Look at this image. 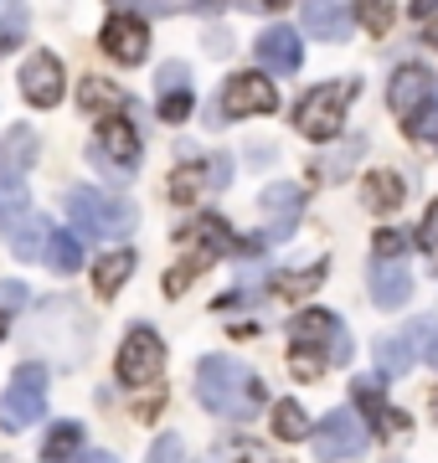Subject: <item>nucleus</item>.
Returning <instances> with one entry per match:
<instances>
[{"label":"nucleus","instance_id":"1","mask_svg":"<svg viewBox=\"0 0 438 463\" xmlns=\"http://www.w3.org/2000/svg\"><path fill=\"white\" fill-rule=\"evenodd\" d=\"M196 402H202L212 417H227V422H253L258 407H263V381L237 361V355H206L196 365Z\"/></svg>","mask_w":438,"mask_h":463},{"label":"nucleus","instance_id":"2","mask_svg":"<svg viewBox=\"0 0 438 463\" xmlns=\"http://www.w3.org/2000/svg\"><path fill=\"white\" fill-rule=\"evenodd\" d=\"M289 365L300 381H315L325 365H351V335L330 309H304L289 325Z\"/></svg>","mask_w":438,"mask_h":463},{"label":"nucleus","instance_id":"3","mask_svg":"<svg viewBox=\"0 0 438 463\" xmlns=\"http://www.w3.org/2000/svg\"><path fill=\"white\" fill-rule=\"evenodd\" d=\"M88 335H93V325H88V315L72 304V298H47V304L36 309V319H32V350L47 355V361H57V365L83 361Z\"/></svg>","mask_w":438,"mask_h":463},{"label":"nucleus","instance_id":"4","mask_svg":"<svg viewBox=\"0 0 438 463\" xmlns=\"http://www.w3.org/2000/svg\"><path fill=\"white\" fill-rule=\"evenodd\" d=\"M68 222L78 227V237H99V242H114V237H129L139 222L135 201L124 196H109V191H93V185H72L68 196Z\"/></svg>","mask_w":438,"mask_h":463},{"label":"nucleus","instance_id":"5","mask_svg":"<svg viewBox=\"0 0 438 463\" xmlns=\"http://www.w3.org/2000/svg\"><path fill=\"white\" fill-rule=\"evenodd\" d=\"M88 160H93V170H103L109 181H129L139 165V134L135 124L124 114H109L99 124V139L88 145Z\"/></svg>","mask_w":438,"mask_h":463},{"label":"nucleus","instance_id":"6","mask_svg":"<svg viewBox=\"0 0 438 463\" xmlns=\"http://www.w3.org/2000/svg\"><path fill=\"white\" fill-rule=\"evenodd\" d=\"M356 83H320L309 88L300 99V109H294V129L304 134V139H336L340 134V118H346V103H351Z\"/></svg>","mask_w":438,"mask_h":463},{"label":"nucleus","instance_id":"7","mask_svg":"<svg viewBox=\"0 0 438 463\" xmlns=\"http://www.w3.org/2000/svg\"><path fill=\"white\" fill-rule=\"evenodd\" d=\"M47 412V371L42 365H21L11 386H5V397H0V428L5 432H26L42 422Z\"/></svg>","mask_w":438,"mask_h":463},{"label":"nucleus","instance_id":"8","mask_svg":"<svg viewBox=\"0 0 438 463\" xmlns=\"http://www.w3.org/2000/svg\"><path fill=\"white\" fill-rule=\"evenodd\" d=\"M114 371H119L124 386H150V381H160V371H166V345H160V335H155L150 325H135V330L124 335V345H119Z\"/></svg>","mask_w":438,"mask_h":463},{"label":"nucleus","instance_id":"9","mask_svg":"<svg viewBox=\"0 0 438 463\" xmlns=\"http://www.w3.org/2000/svg\"><path fill=\"white\" fill-rule=\"evenodd\" d=\"M309 438H315V458H320V463L361 458V453H367V443H371V432L361 428V417H356L351 407H336L320 428L309 432Z\"/></svg>","mask_w":438,"mask_h":463},{"label":"nucleus","instance_id":"10","mask_svg":"<svg viewBox=\"0 0 438 463\" xmlns=\"http://www.w3.org/2000/svg\"><path fill=\"white\" fill-rule=\"evenodd\" d=\"M279 93H273L269 72H237L233 83L222 88V114L227 118H253V114H273Z\"/></svg>","mask_w":438,"mask_h":463},{"label":"nucleus","instance_id":"11","mask_svg":"<svg viewBox=\"0 0 438 463\" xmlns=\"http://www.w3.org/2000/svg\"><path fill=\"white\" fill-rule=\"evenodd\" d=\"M433 99H438V88H433V78H428L418 62H407V67H397V72H392L387 103H392V114L403 118V124H407L413 114H423V109H428Z\"/></svg>","mask_w":438,"mask_h":463},{"label":"nucleus","instance_id":"12","mask_svg":"<svg viewBox=\"0 0 438 463\" xmlns=\"http://www.w3.org/2000/svg\"><path fill=\"white\" fill-rule=\"evenodd\" d=\"M103 52L124 67L145 62V57H150V26L139 16H129V11H119V16H109V26H103Z\"/></svg>","mask_w":438,"mask_h":463},{"label":"nucleus","instance_id":"13","mask_svg":"<svg viewBox=\"0 0 438 463\" xmlns=\"http://www.w3.org/2000/svg\"><path fill=\"white\" fill-rule=\"evenodd\" d=\"M21 93L36 109H57V99H62V62L52 52H32L21 62Z\"/></svg>","mask_w":438,"mask_h":463},{"label":"nucleus","instance_id":"14","mask_svg":"<svg viewBox=\"0 0 438 463\" xmlns=\"http://www.w3.org/2000/svg\"><path fill=\"white\" fill-rule=\"evenodd\" d=\"M253 52H258V62L269 67V72H279V78H294L304 62V42L294 26H269V32L258 36Z\"/></svg>","mask_w":438,"mask_h":463},{"label":"nucleus","instance_id":"15","mask_svg":"<svg viewBox=\"0 0 438 463\" xmlns=\"http://www.w3.org/2000/svg\"><path fill=\"white\" fill-rule=\"evenodd\" d=\"M367 288L371 298H376V309H403L407 298H413V273H407V263H397V258H376L367 273Z\"/></svg>","mask_w":438,"mask_h":463},{"label":"nucleus","instance_id":"16","mask_svg":"<svg viewBox=\"0 0 438 463\" xmlns=\"http://www.w3.org/2000/svg\"><path fill=\"white\" fill-rule=\"evenodd\" d=\"M181 242L186 248H196L191 252V263H212V258H227V252L237 248V237L227 232V222L222 216H196L191 227H181Z\"/></svg>","mask_w":438,"mask_h":463},{"label":"nucleus","instance_id":"17","mask_svg":"<svg viewBox=\"0 0 438 463\" xmlns=\"http://www.w3.org/2000/svg\"><path fill=\"white\" fill-rule=\"evenodd\" d=\"M304 32L315 36V42H346L351 36L346 0H304Z\"/></svg>","mask_w":438,"mask_h":463},{"label":"nucleus","instance_id":"18","mask_svg":"<svg viewBox=\"0 0 438 463\" xmlns=\"http://www.w3.org/2000/svg\"><path fill=\"white\" fill-rule=\"evenodd\" d=\"M36 155H42V134L16 124V129H5L0 139V175H26L36 165Z\"/></svg>","mask_w":438,"mask_h":463},{"label":"nucleus","instance_id":"19","mask_svg":"<svg viewBox=\"0 0 438 463\" xmlns=\"http://www.w3.org/2000/svg\"><path fill=\"white\" fill-rule=\"evenodd\" d=\"M300 206H304L300 185H289V181H273L269 191H263V212L273 216V222H269V237H273V242L294 232V216H300Z\"/></svg>","mask_w":438,"mask_h":463},{"label":"nucleus","instance_id":"20","mask_svg":"<svg viewBox=\"0 0 438 463\" xmlns=\"http://www.w3.org/2000/svg\"><path fill=\"white\" fill-rule=\"evenodd\" d=\"M5 242H11V252H16L21 263H47V242H52V227L47 222H42V216H26V222H21L16 232H11V237H5Z\"/></svg>","mask_w":438,"mask_h":463},{"label":"nucleus","instance_id":"21","mask_svg":"<svg viewBox=\"0 0 438 463\" xmlns=\"http://www.w3.org/2000/svg\"><path fill=\"white\" fill-rule=\"evenodd\" d=\"M32 216V196H26V175H0V232L11 237Z\"/></svg>","mask_w":438,"mask_h":463},{"label":"nucleus","instance_id":"22","mask_svg":"<svg viewBox=\"0 0 438 463\" xmlns=\"http://www.w3.org/2000/svg\"><path fill=\"white\" fill-rule=\"evenodd\" d=\"M403 196H407V185H403V175H392V170H376V175L361 181V201H367L371 212H397Z\"/></svg>","mask_w":438,"mask_h":463},{"label":"nucleus","instance_id":"23","mask_svg":"<svg viewBox=\"0 0 438 463\" xmlns=\"http://www.w3.org/2000/svg\"><path fill=\"white\" fill-rule=\"evenodd\" d=\"M129 273H135V252L119 248V252H103L99 268H93V288H99L103 298H114L124 283H129Z\"/></svg>","mask_w":438,"mask_h":463},{"label":"nucleus","instance_id":"24","mask_svg":"<svg viewBox=\"0 0 438 463\" xmlns=\"http://www.w3.org/2000/svg\"><path fill=\"white\" fill-rule=\"evenodd\" d=\"M356 407H361L371 422H382L387 432H403V428H407V412H392L387 402H382V386H376L371 376H367V381H356Z\"/></svg>","mask_w":438,"mask_h":463},{"label":"nucleus","instance_id":"25","mask_svg":"<svg viewBox=\"0 0 438 463\" xmlns=\"http://www.w3.org/2000/svg\"><path fill=\"white\" fill-rule=\"evenodd\" d=\"M47 268H52V273H78V268H83V237H78V232L52 227V242H47Z\"/></svg>","mask_w":438,"mask_h":463},{"label":"nucleus","instance_id":"26","mask_svg":"<svg viewBox=\"0 0 438 463\" xmlns=\"http://www.w3.org/2000/svg\"><path fill=\"white\" fill-rule=\"evenodd\" d=\"M309 417H304L300 402H279L273 407V438H284V443H300V438H309Z\"/></svg>","mask_w":438,"mask_h":463},{"label":"nucleus","instance_id":"27","mask_svg":"<svg viewBox=\"0 0 438 463\" xmlns=\"http://www.w3.org/2000/svg\"><path fill=\"white\" fill-rule=\"evenodd\" d=\"M78 448H83V422H57V428L47 432L42 458H47V463H62V458H72Z\"/></svg>","mask_w":438,"mask_h":463},{"label":"nucleus","instance_id":"28","mask_svg":"<svg viewBox=\"0 0 438 463\" xmlns=\"http://www.w3.org/2000/svg\"><path fill=\"white\" fill-rule=\"evenodd\" d=\"M320 283H325V263H309L304 273H279V279H273V294L279 298H304V294H315Z\"/></svg>","mask_w":438,"mask_h":463},{"label":"nucleus","instance_id":"29","mask_svg":"<svg viewBox=\"0 0 438 463\" xmlns=\"http://www.w3.org/2000/svg\"><path fill=\"white\" fill-rule=\"evenodd\" d=\"M206 175H212V165H181L176 175H170V201H181V206L186 201H196L206 185H212Z\"/></svg>","mask_w":438,"mask_h":463},{"label":"nucleus","instance_id":"30","mask_svg":"<svg viewBox=\"0 0 438 463\" xmlns=\"http://www.w3.org/2000/svg\"><path fill=\"white\" fill-rule=\"evenodd\" d=\"M119 99H124V93H119V88H109L103 78H83V88H78V103H83L88 114H114Z\"/></svg>","mask_w":438,"mask_h":463},{"label":"nucleus","instance_id":"31","mask_svg":"<svg viewBox=\"0 0 438 463\" xmlns=\"http://www.w3.org/2000/svg\"><path fill=\"white\" fill-rule=\"evenodd\" d=\"M407 365H413V345L407 340H397V335L392 340H376V371L382 376H403Z\"/></svg>","mask_w":438,"mask_h":463},{"label":"nucleus","instance_id":"32","mask_svg":"<svg viewBox=\"0 0 438 463\" xmlns=\"http://www.w3.org/2000/svg\"><path fill=\"white\" fill-rule=\"evenodd\" d=\"M403 340L413 345V355H423V361L438 371V319H418V325H407Z\"/></svg>","mask_w":438,"mask_h":463},{"label":"nucleus","instance_id":"33","mask_svg":"<svg viewBox=\"0 0 438 463\" xmlns=\"http://www.w3.org/2000/svg\"><path fill=\"white\" fill-rule=\"evenodd\" d=\"M356 21L371 36H387L392 32V0H356Z\"/></svg>","mask_w":438,"mask_h":463},{"label":"nucleus","instance_id":"34","mask_svg":"<svg viewBox=\"0 0 438 463\" xmlns=\"http://www.w3.org/2000/svg\"><path fill=\"white\" fill-rule=\"evenodd\" d=\"M155 114L166 118V124L191 118V88H166V93H160V103H155Z\"/></svg>","mask_w":438,"mask_h":463},{"label":"nucleus","instance_id":"35","mask_svg":"<svg viewBox=\"0 0 438 463\" xmlns=\"http://www.w3.org/2000/svg\"><path fill=\"white\" fill-rule=\"evenodd\" d=\"M403 129H407V139H423V145H438V99L428 103L423 114H413V118H407Z\"/></svg>","mask_w":438,"mask_h":463},{"label":"nucleus","instance_id":"36","mask_svg":"<svg viewBox=\"0 0 438 463\" xmlns=\"http://www.w3.org/2000/svg\"><path fill=\"white\" fill-rule=\"evenodd\" d=\"M361 139H346V149H340V155H330V160H320V165H315V175H346V170L356 165V160H361Z\"/></svg>","mask_w":438,"mask_h":463},{"label":"nucleus","instance_id":"37","mask_svg":"<svg viewBox=\"0 0 438 463\" xmlns=\"http://www.w3.org/2000/svg\"><path fill=\"white\" fill-rule=\"evenodd\" d=\"M181 438L176 432H166V438H155V448H150V463H181Z\"/></svg>","mask_w":438,"mask_h":463},{"label":"nucleus","instance_id":"38","mask_svg":"<svg viewBox=\"0 0 438 463\" xmlns=\"http://www.w3.org/2000/svg\"><path fill=\"white\" fill-rule=\"evenodd\" d=\"M418 248L438 258V201L428 206V216H423V227H418Z\"/></svg>","mask_w":438,"mask_h":463},{"label":"nucleus","instance_id":"39","mask_svg":"<svg viewBox=\"0 0 438 463\" xmlns=\"http://www.w3.org/2000/svg\"><path fill=\"white\" fill-rule=\"evenodd\" d=\"M26 283H0V309H5V315H16V309H26Z\"/></svg>","mask_w":438,"mask_h":463},{"label":"nucleus","instance_id":"40","mask_svg":"<svg viewBox=\"0 0 438 463\" xmlns=\"http://www.w3.org/2000/svg\"><path fill=\"white\" fill-rule=\"evenodd\" d=\"M196 273H202V263H181V268H170L166 273V294H181L186 283L196 279Z\"/></svg>","mask_w":438,"mask_h":463},{"label":"nucleus","instance_id":"41","mask_svg":"<svg viewBox=\"0 0 438 463\" xmlns=\"http://www.w3.org/2000/svg\"><path fill=\"white\" fill-rule=\"evenodd\" d=\"M166 88H191L186 62H166V67H160V93H166Z\"/></svg>","mask_w":438,"mask_h":463},{"label":"nucleus","instance_id":"42","mask_svg":"<svg viewBox=\"0 0 438 463\" xmlns=\"http://www.w3.org/2000/svg\"><path fill=\"white\" fill-rule=\"evenodd\" d=\"M376 252H382V258H397V252H403V232H382V237H376Z\"/></svg>","mask_w":438,"mask_h":463},{"label":"nucleus","instance_id":"43","mask_svg":"<svg viewBox=\"0 0 438 463\" xmlns=\"http://www.w3.org/2000/svg\"><path fill=\"white\" fill-rule=\"evenodd\" d=\"M119 11H129V16H135V11H166L170 0H114Z\"/></svg>","mask_w":438,"mask_h":463},{"label":"nucleus","instance_id":"44","mask_svg":"<svg viewBox=\"0 0 438 463\" xmlns=\"http://www.w3.org/2000/svg\"><path fill=\"white\" fill-rule=\"evenodd\" d=\"M438 11V0H413V16H433Z\"/></svg>","mask_w":438,"mask_h":463},{"label":"nucleus","instance_id":"45","mask_svg":"<svg viewBox=\"0 0 438 463\" xmlns=\"http://www.w3.org/2000/svg\"><path fill=\"white\" fill-rule=\"evenodd\" d=\"M78 463H119V458H114V453H83Z\"/></svg>","mask_w":438,"mask_h":463},{"label":"nucleus","instance_id":"46","mask_svg":"<svg viewBox=\"0 0 438 463\" xmlns=\"http://www.w3.org/2000/svg\"><path fill=\"white\" fill-rule=\"evenodd\" d=\"M269 5H273V11H284V5H294V0H269Z\"/></svg>","mask_w":438,"mask_h":463},{"label":"nucleus","instance_id":"47","mask_svg":"<svg viewBox=\"0 0 438 463\" xmlns=\"http://www.w3.org/2000/svg\"><path fill=\"white\" fill-rule=\"evenodd\" d=\"M428 42H433V47H438V26H428Z\"/></svg>","mask_w":438,"mask_h":463},{"label":"nucleus","instance_id":"48","mask_svg":"<svg viewBox=\"0 0 438 463\" xmlns=\"http://www.w3.org/2000/svg\"><path fill=\"white\" fill-rule=\"evenodd\" d=\"M5 319H11V315H5V309H0V335H5Z\"/></svg>","mask_w":438,"mask_h":463},{"label":"nucleus","instance_id":"49","mask_svg":"<svg viewBox=\"0 0 438 463\" xmlns=\"http://www.w3.org/2000/svg\"><path fill=\"white\" fill-rule=\"evenodd\" d=\"M433 422H438V392H433Z\"/></svg>","mask_w":438,"mask_h":463},{"label":"nucleus","instance_id":"50","mask_svg":"<svg viewBox=\"0 0 438 463\" xmlns=\"http://www.w3.org/2000/svg\"><path fill=\"white\" fill-rule=\"evenodd\" d=\"M0 463H11V458H0Z\"/></svg>","mask_w":438,"mask_h":463}]
</instances>
